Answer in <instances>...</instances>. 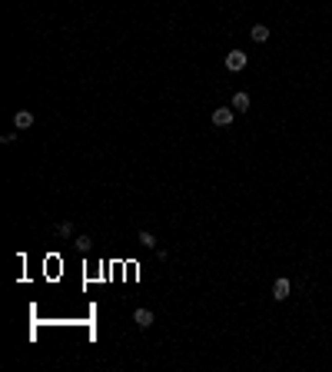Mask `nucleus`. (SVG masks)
I'll list each match as a JSON object with an SVG mask.
<instances>
[{
	"label": "nucleus",
	"instance_id": "obj_10",
	"mask_svg": "<svg viewBox=\"0 0 332 372\" xmlns=\"http://www.w3.org/2000/svg\"><path fill=\"white\" fill-rule=\"evenodd\" d=\"M56 236H63V240L73 236V226H70V223H60V226H56Z\"/></svg>",
	"mask_w": 332,
	"mask_h": 372
},
{
	"label": "nucleus",
	"instance_id": "obj_8",
	"mask_svg": "<svg viewBox=\"0 0 332 372\" xmlns=\"http://www.w3.org/2000/svg\"><path fill=\"white\" fill-rule=\"evenodd\" d=\"M136 240H140V246H146V249H153V246H157V236H153L150 229H140V236H136Z\"/></svg>",
	"mask_w": 332,
	"mask_h": 372
},
{
	"label": "nucleus",
	"instance_id": "obj_5",
	"mask_svg": "<svg viewBox=\"0 0 332 372\" xmlns=\"http://www.w3.org/2000/svg\"><path fill=\"white\" fill-rule=\"evenodd\" d=\"M133 322H136L140 329H150V326H153V312H150V309H143V306H140V309L133 312Z\"/></svg>",
	"mask_w": 332,
	"mask_h": 372
},
{
	"label": "nucleus",
	"instance_id": "obj_7",
	"mask_svg": "<svg viewBox=\"0 0 332 372\" xmlns=\"http://www.w3.org/2000/svg\"><path fill=\"white\" fill-rule=\"evenodd\" d=\"M249 37H252V40H256V44H266V40H269V27H263V24H256V27H252V30H249Z\"/></svg>",
	"mask_w": 332,
	"mask_h": 372
},
{
	"label": "nucleus",
	"instance_id": "obj_1",
	"mask_svg": "<svg viewBox=\"0 0 332 372\" xmlns=\"http://www.w3.org/2000/svg\"><path fill=\"white\" fill-rule=\"evenodd\" d=\"M289 292H292L289 279H286V276H279L276 283H272V299H276V303H286V299H289Z\"/></svg>",
	"mask_w": 332,
	"mask_h": 372
},
{
	"label": "nucleus",
	"instance_id": "obj_3",
	"mask_svg": "<svg viewBox=\"0 0 332 372\" xmlns=\"http://www.w3.org/2000/svg\"><path fill=\"white\" fill-rule=\"evenodd\" d=\"M232 113H236L232 107H220V110H213V126H229V123H232Z\"/></svg>",
	"mask_w": 332,
	"mask_h": 372
},
{
	"label": "nucleus",
	"instance_id": "obj_2",
	"mask_svg": "<svg viewBox=\"0 0 332 372\" xmlns=\"http://www.w3.org/2000/svg\"><path fill=\"white\" fill-rule=\"evenodd\" d=\"M243 67H246V53H243V50H232V53H226V70L239 73Z\"/></svg>",
	"mask_w": 332,
	"mask_h": 372
},
{
	"label": "nucleus",
	"instance_id": "obj_9",
	"mask_svg": "<svg viewBox=\"0 0 332 372\" xmlns=\"http://www.w3.org/2000/svg\"><path fill=\"white\" fill-rule=\"evenodd\" d=\"M76 249H80V252H90V249H93V240H90V236H76Z\"/></svg>",
	"mask_w": 332,
	"mask_h": 372
},
{
	"label": "nucleus",
	"instance_id": "obj_6",
	"mask_svg": "<svg viewBox=\"0 0 332 372\" xmlns=\"http://www.w3.org/2000/svg\"><path fill=\"white\" fill-rule=\"evenodd\" d=\"M249 93H236L232 96V110H236V113H246V110H249Z\"/></svg>",
	"mask_w": 332,
	"mask_h": 372
},
{
	"label": "nucleus",
	"instance_id": "obj_4",
	"mask_svg": "<svg viewBox=\"0 0 332 372\" xmlns=\"http://www.w3.org/2000/svg\"><path fill=\"white\" fill-rule=\"evenodd\" d=\"M13 126H17V130H30L33 126V113L30 110H17V113H13Z\"/></svg>",
	"mask_w": 332,
	"mask_h": 372
}]
</instances>
